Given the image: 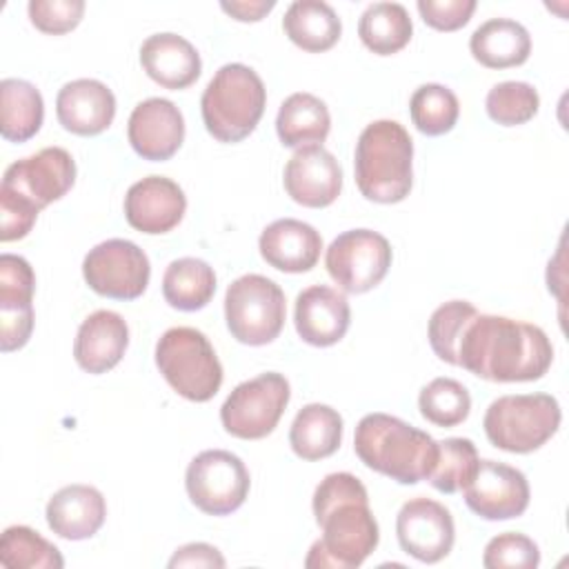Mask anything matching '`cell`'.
I'll return each instance as SVG.
<instances>
[{
  "label": "cell",
  "mask_w": 569,
  "mask_h": 569,
  "mask_svg": "<svg viewBox=\"0 0 569 569\" xmlns=\"http://www.w3.org/2000/svg\"><path fill=\"white\" fill-rule=\"evenodd\" d=\"M56 116L76 136H98L113 122L116 96L100 80L78 78L58 91Z\"/></svg>",
  "instance_id": "cell-20"
},
{
  "label": "cell",
  "mask_w": 569,
  "mask_h": 569,
  "mask_svg": "<svg viewBox=\"0 0 569 569\" xmlns=\"http://www.w3.org/2000/svg\"><path fill=\"white\" fill-rule=\"evenodd\" d=\"M44 120V102L40 91L20 78L0 82V133L9 142L33 138Z\"/></svg>",
  "instance_id": "cell-29"
},
{
  "label": "cell",
  "mask_w": 569,
  "mask_h": 569,
  "mask_svg": "<svg viewBox=\"0 0 569 569\" xmlns=\"http://www.w3.org/2000/svg\"><path fill=\"white\" fill-rule=\"evenodd\" d=\"M140 64L147 76L164 89L191 87L202 71L198 49L178 33H153L140 47Z\"/></svg>",
  "instance_id": "cell-24"
},
{
  "label": "cell",
  "mask_w": 569,
  "mask_h": 569,
  "mask_svg": "<svg viewBox=\"0 0 569 569\" xmlns=\"http://www.w3.org/2000/svg\"><path fill=\"white\" fill-rule=\"evenodd\" d=\"M467 507L482 520H511L529 507L527 476L496 460H480L473 480L462 489Z\"/></svg>",
  "instance_id": "cell-15"
},
{
  "label": "cell",
  "mask_w": 569,
  "mask_h": 569,
  "mask_svg": "<svg viewBox=\"0 0 569 569\" xmlns=\"http://www.w3.org/2000/svg\"><path fill=\"white\" fill-rule=\"evenodd\" d=\"M31 24L49 36H62L76 29L84 13L82 0H31L27 4Z\"/></svg>",
  "instance_id": "cell-40"
},
{
  "label": "cell",
  "mask_w": 569,
  "mask_h": 569,
  "mask_svg": "<svg viewBox=\"0 0 569 569\" xmlns=\"http://www.w3.org/2000/svg\"><path fill=\"white\" fill-rule=\"evenodd\" d=\"M413 22L407 9L398 2H373L358 20V36L362 44L378 56L398 53L409 44Z\"/></svg>",
  "instance_id": "cell-31"
},
{
  "label": "cell",
  "mask_w": 569,
  "mask_h": 569,
  "mask_svg": "<svg viewBox=\"0 0 569 569\" xmlns=\"http://www.w3.org/2000/svg\"><path fill=\"white\" fill-rule=\"evenodd\" d=\"M418 13L436 31H456L471 20L476 0H418Z\"/></svg>",
  "instance_id": "cell-41"
},
{
  "label": "cell",
  "mask_w": 569,
  "mask_h": 569,
  "mask_svg": "<svg viewBox=\"0 0 569 569\" xmlns=\"http://www.w3.org/2000/svg\"><path fill=\"white\" fill-rule=\"evenodd\" d=\"M400 549L418 562L433 565L449 556L456 540L451 511L425 496L407 500L396 518Z\"/></svg>",
  "instance_id": "cell-14"
},
{
  "label": "cell",
  "mask_w": 569,
  "mask_h": 569,
  "mask_svg": "<svg viewBox=\"0 0 569 569\" xmlns=\"http://www.w3.org/2000/svg\"><path fill=\"white\" fill-rule=\"evenodd\" d=\"M44 516L56 536L64 540H87L104 525L107 502L91 485H67L49 498Z\"/></svg>",
  "instance_id": "cell-23"
},
{
  "label": "cell",
  "mask_w": 569,
  "mask_h": 569,
  "mask_svg": "<svg viewBox=\"0 0 569 569\" xmlns=\"http://www.w3.org/2000/svg\"><path fill=\"white\" fill-rule=\"evenodd\" d=\"M156 367L169 387L191 400H211L222 385V365L209 338L193 327H171L156 342Z\"/></svg>",
  "instance_id": "cell-7"
},
{
  "label": "cell",
  "mask_w": 569,
  "mask_h": 569,
  "mask_svg": "<svg viewBox=\"0 0 569 569\" xmlns=\"http://www.w3.org/2000/svg\"><path fill=\"white\" fill-rule=\"evenodd\" d=\"M276 7L273 0H231L220 2V9L238 22H258Z\"/></svg>",
  "instance_id": "cell-44"
},
{
  "label": "cell",
  "mask_w": 569,
  "mask_h": 569,
  "mask_svg": "<svg viewBox=\"0 0 569 569\" xmlns=\"http://www.w3.org/2000/svg\"><path fill=\"white\" fill-rule=\"evenodd\" d=\"M36 273L31 264L16 253L0 256V309L33 307Z\"/></svg>",
  "instance_id": "cell-39"
},
{
  "label": "cell",
  "mask_w": 569,
  "mask_h": 569,
  "mask_svg": "<svg viewBox=\"0 0 569 569\" xmlns=\"http://www.w3.org/2000/svg\"><path fill=\"white\" fill-rule=\"evenodd\" d=\"M0 562L9 569H60L64 560L56 545L24 525L7 527L0 538Z\"/></svg>",
  "instance_id": "cell-32"
},
{
  "label": "cell",
  "mask_w": 569,
  "mask_h": 569,
  "mask_svg": "<svg viewBox=\"0 0 569 569\" xmlns=\"http://www.w3.org/2000/svg\"><path fill=\"white\" fill-rule=\"evenodd\" d=\"M291 398L289 380L267 371L240 382L220 407V422L227 433L240 440H260L280 422Z\"/></svg>",
  "instance_id": "cell-10"
},
{
  "label": "cell",
  "mask_w": 569,
  "mask_h": 569,
  "mask_svg": "<svg viewBox=\"0 0 569 569\" xmlns=\"http://www.w3.org/2000/svg\"><path fill=\"white\" fill-rule=\"evenodd\" d=\"M284 293L271 278L247 273L227 287L224 320L238 342L249 347L273 342L284 327Z\"/></svg>",
  "instance_id": "cell-9"
},
{
  "label": "cell",
  "mask_w": 569,
  "mask_h": 569,
  "mask_svg": "<svg viewBox=\"0 0 569 569\" xmlns=\"http://www.w3.org/2000/svg\"><path fill=\"white\" fill-rule=\"evenodd\" d=\"M184 211L187 196L182 187L164 176L138 180L124 196V218L140 233H167L180 224Z\"/></svg>",
  "instance_id": "cell-18"
},
{
  "label": "cell",
  "mask_w": 569,
  "mask_h": 569,
  "mask_svg": "<svg viewBox=\"0 0 569 569\" xmlns=\"http://www.w3.org/2000/svg\"><path fill=\"white\" fill-rule=\"evenodd\" d=\"M342 416L320 402L305 405L289 429V445L302 460H322L338 451L342 442Z\"/></svg>",
  "instance_id": "cell-26"
},
{
  "label": "cell",
  "mask_w": 569,
  "mask_h": 569,
  "mask_svg": "<svg viewBox=\"0 0 569 569\" xmlns=\"http://www.w3.org/2000/svg\"><path fill=\"white\" fill-rule=\"evenodd\" d=\"M33 331V307L0 309V349L4 353L22 349Z\"/></svg>",
  "instance_id": "cell-42"
},
{
  "label": "cell",
  "mask_w": 569,
  "mask_h": 569,
  "mask_svg": "<svg viewBox=\"0 0 569 569\" xmlns=\"http://www.w3.org/2000/svg\"><path fill=\"white\" fill-rule=\"evenodd\" d=\"M409 113L416 129L425 136H442L449 133L460 116V104L456 93L438 82L420 84L411 100Z\"/></svg>",
  "instance_id": "cell-34"
},
{
  "label": "cell",
  "mask_w": 569,
  "mask_h": 569,
  "mask_svg": "<svg viewBox=\"0 0 569 569\" xmlns=\"http://www.w3.org/2000/svg\"><path fill=\"white\" fill-rule=\"evenodd\" d=\"M189 500L209 516H229L249 496L251 478L244 462L224 449L198 453L184 473Z\"/></svg>",
  "instance_id": "cell-11"
},
{
  "label": "cell",
  "mask_w": 569,
  "mask_h": 569,
  "mask_svg": "<svg viewBox=\"0 0 569 569\" xmlns=\"http://www.w3.org/2000/svg\"><path fill=\"white\" fill-rule=\"evenodd\" d=\"M420 416L436 427H456L467 420L471 411V396L467 387L453 378H433L420 389Z\"/></svg>",
  "instance_id": "cell-35"
},
{
  "label": "cell",
  "mask_w": 569,
  "mask_h": 569,
  "mask_svg": "<svg viewBox=\"0 0 569 569\" xmlns=\"http://www.w3.org/2000/svg\"><path fill=\"white\" fill-rule=\"evenodd\" d=\"M562 411L549 393H511L496 398L485 411L489 442L509 453H531L551 440Z\"/></svg>",
  "instance_id": "cell-8"
},
{
  "label": "cell",
  "mask_w": 569,
  "mask_h": 569,
  "mask_svg": "<svg viewBox=\"0 0 569 569\" xmlns=\"http://www.w3.org/2000/svg\"><path fill=\"white\" fill-rule=\"evenodd\" d=\"M227 562L222 558V553L207 542H189L182 545L180 549H176V553L169 560V567H218L222 569Z\"/></svg>",
  "instance_id": "cell-43"
},
{
  "label": "cell",
  "mask_w": 569,
  "mask_h": 569,
  "mask_svg": "<svg viewBox=\"0 0 569 569\" xmlns=\"http://www.w3.org/2000/svg\"><path fill=\"white\" fill-rule=\"evenodd\" d=\"M476 313H478V309L467 300H449L431 313L429 327H427V338H429L433 353L442 362L453 365L458 338H460L467 320Z\"/></svg>",
  "instance_id": "cell-37"
},
{
  "label": "cell",
  "mask_w": 569,
  "mask_h": 569,
  "mask_svg": "<svg viewBox=\"0 0 569 569\" xmlns=\"http://www.w3.org/2000/svg\"><path fill=\"white\" fill-rule=\"evenodd\" d=\"M311 507L322 536L311 545L305 567L356 569L376 551L380 529L360 478L347 471L325 476Z\"/></svg>",
  "instance_id": "cell-2"
},
{
  "label": "cell",
  "mask_w": 569,
  "mask_h": 569,
  "mask_svg": "<svg viewBox=\"0 0 569 569\" xmlns=\"http://www.w3.org/2000/svg\"><path fill=\"white\" fill-rule=\"evenodd\" d=\"M258 249L269 267L284 273H305L318 264L322 238L302 220L280 218L262 229Z\"/></svg>",
  "instance_id": "cell-21"
},
{
  "label": "cell",
  "mask_w": 569,
  "mask_h": 569,
  "mask_svg": "<svg viewBox=\"0 0 569 569\" xmlns=\"http://www.w3.org/2000/svg\"><path fill=\"white\" fill-rule=\"evenodd\" d=\"M331 129V116L327 104L307 91L291 93L278 109L276 131L284 147L300 149L309 144H322Z\"/></svg>",
  "instance_id": "cell-27"
},
{
  "label": "cell",
  "mask_w": 569,
  "mask_h": 569,
  "mask_svg": "<svg viewBox=\"0 0 569 569\" xmlns=\"http://www.w3.org/2000/svg\"><path fill=\"white\" fill-rule=\"evenodd\" d=\"M293 322L307 345L331 347L345 338L351 322V307L342 291L327 284H311L296 298Z\"/></svg>",
  "instance_id": "cell-19"
},
{
  "label": "cell",
  "mask_w": 569,
  "mask_h": 569,
  "mask_svg": "<svg viewBox=\"0 0 569 569\" xmlns=\"http://www.w3.org/2000/svg\"><path fill=\"white\" fill-rule=\"evenodd\" d=\"M553 360L547 333L507 316L476 313L467 320L453 356V367L489 382L540 380Z\"/></svg>",
  "instance_id": "cell-1"
},
{
  "label": "cell",
  "mask_w": 569,
  "mask_h": 569,
  "mask_svg": "<svg viewBox=\"0 0 569 569\" xmlns=\"http://www.w3.org/2000/svg\"><path fill=\"white\" fill-rule=\"evenodd\" d=\"M478 465V449L469 438H445L438 440L436 465L427 480L440 493H458L473 480Z\"/></svg>",
  "instance_id": "cell-33"
},
{
  "label": "cell",
  "mask_w": 569,
  "mask_h": 569,
  "mask_svg": "<svg viewBox=\"0 0 569 569\" xmlns=\"http://www.w3.org/2000/svg\"><path fill=\"white\" fill-rule=\"evenodd\" d=\"M82 276L89 289L113 300H136L144 293L151 276L147 253L131 240L111 238L82 260Z\"/></svg>",
  "instance_id": "cell-13"
},
{
  "label": "cell",
  "mask_w": 569,
  "mask_h": 569,
  "mask_svg": "<svg viewBox=\"0 0 569 569\" xmlns=\"http://www.w3.org/2000/svg\"><path fill=\"white\" fill-rule=\"evenodd\" d=\"M216 293V273L200 258H178L162 276V296L178 311L204 309Z\"/></svg>",
  "instance_id": "cell-30"
},
{
  "label": "cell",
  "mask_w": 569,
  "mask_h": 569,
  "mask_svg": "<svg viewBox=\"0 0 569 569\" xmlns=\"http://www.w3.org/2000/svg\"><path fill=\"white\" fill-rule=\"evenodd\" d=\"M360 193L380 204L402 202L413 187V140L396 120H376L362 129L353 151Z\"/></svg>",
  "instance_id": "cell-5"
},
{
  "label": "cell",
  "mask_w": 569,
  "mask_h": 569,
  "mask_svg": "<svg viewBox=\"0 0 569 569\" xmlns=\"http://www.w3.org/2000/svg\"><path fill=\"white\" fill-rule=\"evenodd\" d=\"M264 104L262 78L242 62L222 64L200 98L202 122L218 142H240L253 133Z\"/></svg>",
  "instance_id": "cell-6"
},
{
  "label": "cell",
  "mask_w": 569,
  "mask_h": 569,
  "mask_svg": "<svg viewBox=\"0 0 569 569\" xmlns=\"http://www.w3.org/2000/svg\"><path fill=\"white\" fill-rule=\"evenodd\" d=\"M469 51L487 69L520 67L531 53V36L516 20L491 18L471 33Z\"/></svg>",
  "instance_id": "cell-25"
},
{
  "label": "cell",
  "mask_w": 569,
  "mask_h": 569,
  "mask_svg": "<svg viewBox=\"0 0 569 569\" xmlns=\"http://www.w3.org/2000/svg\"><path fill=\"white\" fill-rule=\"evenodd\" d=\"M127 138L133 151L151 162L169 160L184 140V118L167 98L138 102L127 122Z\"/></svg>",
  "instance_id": "cell-17"
},
{
  "label": "cell",
  "mask_w": 569,
  "mask_h": 569,
  "mask_svg": "<svg viewBox=\"0 0 569 569\" xmlns=\"http://www.w3.org/2000/svg\"><path fill=\"white\" fill-rule=\"evenodd\" d=\"M282 29L302 51L322 53L340 40L342 22L333 7L322 0H296L282 18Z\"/></svg>",
  "instance_id": "cell-28"
},
{
  "label": "cell",
  "mask_w": 569,
  "mask_h": 569,
  "mask_svg": "<svg viewBox=\"0 0 569 569\" xmlns=\"http://www.w3.org/2000/svg\"><path fill=\"white\" fill-rule=\"evenodd\" d=\"M129 347V327L124 318L109 309L89 313L78 327L73 340V358L87 373H107L113 369Z\"/></svg>",
  "instance_id": "cell-22"
},
{
  "label": "cell",
  "mask_w": 569,
  "mask_h": 569,
  "mask_svg": "<svg viewBox=\"0 0 569 569\" xmlns=\"http://www.w3.org/2000/svg\"><path fill=\"white\" fill-rule=\"evenodd\" d=\"M482 565L487 569H536L540 565V549L525 533H498L487 542Z\"/></svg>",
  "instance_id": "cell-38"
},
{
  "label": "cell",
  "mask_w": 569,
  "mask_h": 569,
  "mask_svg": "<svg viewBox=\"0 0 569 569\" xmlns=\"http://www.w3.org/2000/svg\"><path fill=\"white\" fill-rule=\"evenodd\" d=\"M485 107H487V116L493 122L502 127H516V124L529 122L538 113L540 96L529 82L507 80L489 89Z\"/></svg>",
  "instance_id": "cell-36"
},
{
  "label": "cell",
  "mask_w": 569,
  "mask_h": 569,
  "mask_svg": "<svg viewBox=\"0 0 569 569\" xmlns=\"http://www.w3.org/2000/svg\"><path fill=\"white\" fill-rule=\"evenodd\" d=\"M360 462L400 485L427 480L438 456V440L389 413H367L353 433Z\"/></svg>",
  "instance_id": "cell-4"
},
{
  "label": "cell",
  "mask_w": 569,
  "mask_h": 569,
  "mask_svg": "<svg viewBox=\"0 0 569 569\" xmlns=\"http://www.w3.org/2000/svg\"><path fill=\"white\" fill-rule=\"evenodd\" d=\"M391 244L373 229H349L331 240L325 267L345 293H367L391 267Z\"/></svg>",
  "instance_id": "cell-12"
},
{
  "label": "cell",
  "mask_w": 569,
  "mask_h": 569,
  "mask_svg": "<svg viewBox=\"0 0 569 569\" xmlns=\"http://www.w3.org/2000/svg\"><path fill=\"white\" fill-rule=\"evenodd\" d=\"M76 182V160L62 147H44L7 167L0 184V240L24 238L38 213L67 196Z\"/></svg>",
  "instance_id": "cell-3"
},
{
  "label": "cell",
  "mask_w": 569,
  "mask_h": 569,
  "mask_svg": "<svg viewBox=\"0 0 569 569\" xmlns=\"http://www.w3.org/2000/svg\"><path fill=\"white\" fill-rule=\"evenodd\" d=\"M287 196L309 209L329 207L342 191V167L322 144L296 149L284 164Z\"/></svg>",
  "instance_id": "cell-16"
}]
</instances>
